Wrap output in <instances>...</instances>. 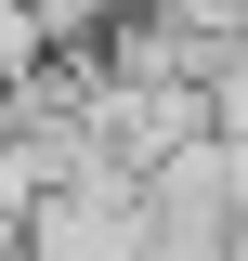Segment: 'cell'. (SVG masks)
<instances>
[{"instance_id":"6da1fadb","label":"cell","mask_w":248,"mask_h":261,"mask_svg":"<svg viewBox=\"0 0 248 261\" xmlns=\"http://www.w3.org/2000/svg\"><path fill=\"white\" fill-rule=\"evenodd\" d=\"M27 261H144V170L92 157L27 209Z\"/></svg>"}]
</instances>
